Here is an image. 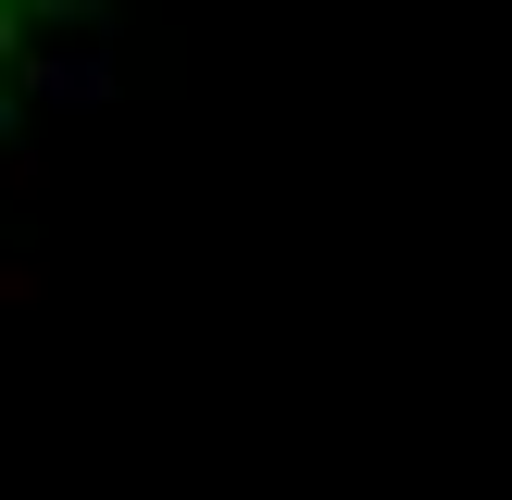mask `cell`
I'll list each match as a JSON object with an SVG mask.
<instances>
[{
  "mask_svg": "<svg viewBox=\"0 0 512 500\" xmlns=\"http://www.w3.org/2000/svg\"><path fill=\"white\" fill-rule=\"evenodd\" d=\"M50 13H63V0H0V88H13V63L50 38Z\"/></svg>",
  "mask_w": 512,
  "mask_h": 500,
  "instance_id": "cell-1",
  "label": "cell"
}]
</instances>
